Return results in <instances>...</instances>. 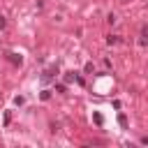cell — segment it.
Wrapping results in <instances>:
<instances>
[{
    "label": "cell",
    "instance_id": "obj_8",
    "mask_svg": "<svg viewBox=\"0 0 148 148\" xmlns=\"http://www.w3.org/2000/svg\"><path fill=\"white\" fill-rule=\"evenodd\" d=\"M49 97H51V90H44V92H42V99H44V102H46V99H49Z\"/></svg>",
    "mask_w": 148,
    "mask_h": 148
},
{
    "label": "cell",
    "instance_id": "obj_3",
    "mask_svg": "<svg viewBox=\"0 0 148 148\" xmlns=\"http://www.w3.org/2000/svg\"><path fill=\"white\" fill-rule=\"evenodd\" d=\"M141 44H148V25L141 28Z\"/></svg>",
    "mask_w": 148,
    "mask_h": 148
},
{
    "label": "cell",
    "instance_id": "obj_4",
    "mask_svg": "<svg viewBox=\"0 0 148 148\" xmlns=\"http://www.w3.org/2000/svg\"><path fill=\"white\" fill-rule=\"evenodd\" d=\"M118 42H120L118 35H109V37H106V44H118Z\"/></svg>",
    "mask_w": 148,
    "mask_h": 148
},
{
    "label": "cell",
    "instance_id": "obj_5",
    "mask_svg": "<svg viewBox=\"0 0 148 148\" xmlns=\"http://www.w3.org/2000/svg\"><path fill=\"white\" fill-rule=\"evenodd\" d=\"M118 123H120L123 127H127V118H125V113H120V116H118Z\"/></svg>",
    "mask_w": 148,
    "mask_h": 148
},
{
    "label": "cell",
    "instance_id": "obj_10",
    "mask_svg": "<svg viewBox=\"0 0 148 148\" xmlns=\"http://www.w3.org/2000/svg\"><path fill=\"white\" fill-rule=\"evenodd\" d=\"M5 25H7V21H5V16H0V30H2Z\"/></svg>",
    "mask_w": 148,
    "mask_h": 148
},
{
    "label": "cell",
    "instance_id": "obj_1",
    "mask_svg": "<svg viewBox=\"0 0 148 148\" xmlns=\"http://www.w3.org/2000/svg\"><path fill=\"white\" fill-rule=\"evenodd\" d=\"M53 74H58V65H53V67H49V69H46V72L42 74V81H44V83H49V81L53 79Z\"/></svg>",
    "mask_w": 148,
    "mask_h": 148
},
{
    "label": "cell",
    "instance_id": "obj_6",
    "mask_svg": "<svg viewBox=\"0 0 148 148\" xmlns=\"http://www.w3.org/2000/svg\"><path fill=\"white\" fill-rule=\"evenodd\" d=\"M86 72H88V74L95 72V65H92V62H86Z\"/></svg>",
    "mask_w": 148,
    "mask_h": 148
},
{
    "label": "cell",
    "instance_id": "obj_7",
    "mask_svg": "<svg viewBox=\"0 0 148 148\" xmlns=\"http://www.w3.org/2000/svg\"><path fill=\"white\" fill-rule=\"evenodd\" d=\"M56 92H65V83H58L56 86Z\"/></svg>",
    "mask_w": 148,
    "mask_h": 148
},
{
    "label": "cell",
    "instance_id": "obj_2",
    "mask_svg": "<svg viewBox=\"0 0 148 148\" xmlns=\"http://www.w3.org/2000/svg\"><path fill=\"white\" fill-rule=\"evenodd\" d=\"M7 58H9V62H14V65H21V62H23V58H21L18 53H7Z\"/></svg>",
    "mask_w": 148,
    "mask_h": 148
},
{
    "label": "cell",
    "instance_id": "obj_9",
    "mask_svg": "<svg viewBox=\"0 0 148 148\" xmlns=\"http://www.w3.org/2000/svg\"><path fill=\"white\" fill-rule=\"evenodd\" d=\"M92 118H95V123H97V125H102V113H95Z\"/></svg>",
    "mask_w": 148,
    "mask_h": 148
},
{
    "label": "cell",
    "instance_id": "obj_11",
    "mask_svg": "<svg viewBox=\"0 0 148 148\" xmlns=\"http://www.w3.org/2000/svg\"><path fill=\"white\" fill-rule=\"evenodd\" d=\"M123 2H127V0H123Z\"/></svg>",
    "mask_w": 148,
    "mask_h": 148
}]
</instances>
